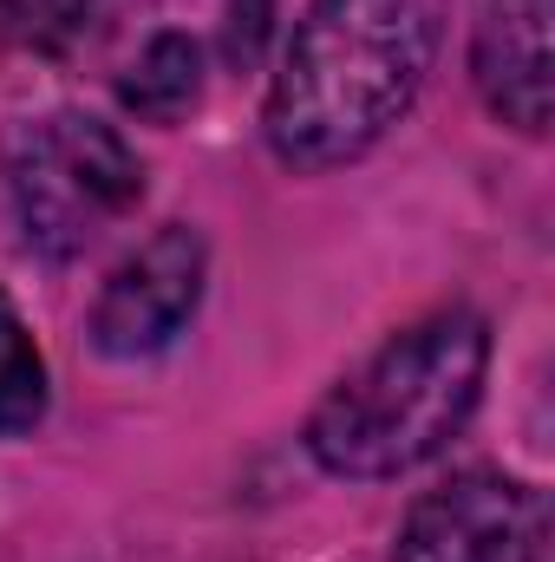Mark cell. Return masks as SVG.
Segmentation results:
<instances>
[{
  "label": "cell",
  "instance_id": "cell-5",
  "mask_svg": "<svg viewBox=\"0 0 555 562\" xmlns=\"http://www.w3.org/2000/svg\"><path fill=\"white\" fill-rule=\"evenodd\" d=\"M209 276V249L190 223H163L138 256H125V269L105 281L99 307H92V347L105 360H150L163 353L183 321L203 301Z\"/></svg>",
  "mask_w": 555,
  "mask_h": 562
},
{
  "label": "cell",
  "instance_id": "cell-6",
  "mask_svg": "<svg viewBox=\"0 0 555 562\" xmlns=\"http://www.w3.org/2000/svg\"><path fill=\"white\" fill-rule=\"evenodd\" d=\"M471 72L503 125L550 132V0H484Z\"/></svg>",
  "mask_w": 555,
  "mask_h": 562
},
{
  "label": "cell",
  "instance_id": "cell-3",
  "mask_svg": "<svg viewBox=\"0 0 555 562\" xmlns=\"http://www.w3.org/2000/svg\"><path fill=\"white\" fill-rule=\"evenodd\" d=\"M7 196H13L20 236L39 256L72 262L138 210L144 164L112 125L86 112H53L20 125L7 144Z\"/></svg>",
  "mask_w": 555,
  "mask_h": 562
},
{
  "label": "cell",
  "instance_id": "cell-9",
  "mask_svg": "<svg viewBox=\"0 0 555 562\" xmlns=\"http://www.w3.org/2000/svg\"><path fill=\"white\" fill-rule=\"evenodd\" d=\"M92 26V0H0V40L59 53Z\"/></svg>",
  "mask_w": 555,
  "mask_h": 562
},
{
  "label": "cell",
  "instance_id": "cell-8",
  "mask_svg": "<svg viewBox=\"0 0 555 562\" xmlns=\"http://www.w3.org/2000/svg\"><path fill=\"white\" fill-rule=\"evenodd\" d=\"M46 413V360L20 321V307L0 294V438L33 431Z\"/></svg>",
  "mask_w": 555,
  "mask_h": 562
},
{
  "label": "cell",
  "instance_id": "cell-2",
  "mask_svg": "<svg viewBox=\"0 0 555 562\" xmlns=\"http://www.w3.org/2000/svg\"><path fill=\"white\" fill-rule=\"evenodd\" d=\"M490 367V327L464 307L399 327L373 360H360L307 419V451L320 471L380 484L431 464L477 413Z\"/></svg>",
  "mask_w": 555,
  "mask_h": 562
},
{
  "label": "cell",
  "instance_id": "cell-4",
  "mask_svg": "<svg viewBox=\"0 0 555 562\" xmlns=\"http://www.w3.org/2000/svg\"><path fill=\"white\" fill-rule=\"evenodd\" d=\"M543 543V504L503 471H457L406 510L393 562H523Z\"/></svg>",
  "mask_w": 555,
  "mask_h": 562
},
{
  "label": "cell",
  "instance_id": "cell-1",
  "mask_svg": "<svg viewBox=\"0 0 555 562\" xmlns=\"http://www.w3.org/2000/svg\"><path fill=\"white\" fill-rule=\"evenodd\" d=\"M444 0H314L269 92V144L287 170L366 157L438 59Z\"/></svg>",
  "mask_w": 555,
  "mask_h": 562
},
{
  "label": "cell",
  "instance_id": "cell-7",
  "mask_svg": "<svg viewBox=\"0 0 555 562\" xmlns=\"http://www.w3.org/2000/svg\"><path fill=\"white\" fill-rule=\"evenodd\" d=\"M118 99L138 119H150V125H177L203 99V53H196V40L190 33H157L138 59H132Z\"/></svg>",
  "mask_w": 555,
  "mask_h": 562
},
{
  "label": "cell",
  "instance_id": "cell-10",
  "mask_svg": "<svg viewBox=\"0 0 555 562\" xmlns=\"http://www.w3.org/2000/svg\"><path fill=\"white\" fill-rule=\"evenodd\" d=\"M269 13H275V0H229V20H236V53L249 59L256 53V40H262V26H269Z\"/></svg>",
  "mask_w": 555,
  "mask_h": 562
}]
</instances>
